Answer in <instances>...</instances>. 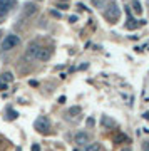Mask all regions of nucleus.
Wrapping results in <instances>:
<instances>
[{"label":"nucleus","mask_w":149,"mask_h":151,"mask_svg":"<svg viewBox=\"0 0 149 151\" xmlns=\"http://www.w3.org/2000/svg\"><path fill=\"white\" fill-rule=\"evenodd\" d=\"M19 44H20V37H19V35H15V34H9V35H5V37H4V40H2V44H0V49L7 52V50L15 49Z\"/></svg>","instance_id":"obj_1"},{"label":"nucleus","mask_w":149,"mask_h":151,"mask_svg":"<svg viewBox=\"0 0 149 151\" xmlns=\"http://www.w3.org/2000/svg\"><path fill=\"white\" fill-rule=\"evenodd\" d=\"M35 129L39 131V133H49V129H50V121H49V118H45V116H40V118L35 121Z\"/></svg>","instance_id":"obj_2"},{"label":"nucleus","mask_w":149,"mask_h":151,"mask_svg":"<svg viewBox=\"0 0 149 151\" xmlns=\"http://www.w3.org/2000/svg\"><path fill=\"white\" fill-rule=\"evenodd\" d=\"M15 2L14 0H0V17H5L14 9Z\"/></svg>","instance_id":"obj_3"},{"label":"nucleus","mask_w":149,"mask_h":151,"mask_svg":"<svg viewBox=\"0 0 149 151\" xmlns=\"http://www.w3.org/2000/svg\"><path fill=\"white\" fill-rule=\"evenodd\" d=\"M39 49H40V45H39L37 42L29 44V47H27V50H25V57H27V59H30V60L35 59V57H37Z\"/></svg>","instance_id":"obj_4"},{"label":"nucleus","mask_w":149,"mask_h":151,"mask_svg":"<svg viewBox=\"0 0 149 151\" xmlns=\"http://www.w3.org/2000/svg\"><path fill=\"white\" fill-rule=\"evenodd\" d=\"M111 9H112V10L107 12L106 17H107L111 22H114V20H117V19H119V7H117L116 2H112V0H111Z\"/></svg>","instance_id":"obj_5"},{"label":"nucleus","mask_w":149,"mask_h":151,"mask_svg":"<svg viewBox=\"0 0 149 151\" xmlns=\"http://www.w3.org/2000/svg\"><path fill=\"white\" fill-rule=\"evenodd\" d=\"M75 143L79 146H87L89 145V134L84 133V131H79V133L75 134Z\"/></svg>","instance_id":"obj_6"},{"label":"nucleus","mask_w":149,"mask_h":151,"mask_svg":"<svg viewBox=\"0 0 149 151\" xmlns=\"http://www.w3.org/2000/svg\"><path fill=\"white\" fill-rule=\"evenodd\" d=\"M50 55H52V52H50L49 49L40 47V49H39L37 57H35V59H37V60H49V59H50Z\"/></svg>","instance_id":"obj_7"},{"label":"nucleus","mask_w":149,"mask_h":151,"mask_svg":"<svg viewBox=\"0 0 149 151\" xmlns=\"http://www.w3.org/2000/svg\"><path fill=\"white\" fill-rule=\"evenodd\" d=\"M84 151H101V145L99 143H92V145H87L84 148Z\"/></svg>","instance_id":"obj_8"},{"label":"nucleus","mask_w":149,"mask_h":151,"mask_svg":"<svg viewBox=\"0 0 149 151\" xmlns=\"http://www.w3.org/2000/svg\"><path fill=\"white\" fill-rule=\"evenodd\" d=\"M114 141H116V143H124V141L128 143V141H129V138H128L126 134H122V133H119V134H117L116 138H114Z\"/></svg>","instance_id":"obj_9"},{"label":"nucleus","mask_w":149,"mask_h":151,"mask_svg":"<svg viewBox=\"0 0 149 151\" xmlns=\"http://www.w3.org/2000/svg\"><path fill=\"white\" fill-rule=\"evenodd\" d=\"M35 10H37V7L34 5V4H27L25 5V14H30L32 15V14H35Z\"/></svg>","instance_id":"obj_10"},{"label":"nucleus","mask_w":149,"mask_h":151,"mask_svg":"<svg viewBox=\"0 0 149 151\" xmlns=\"http://www.w3.org/2000/svg\"><path fill=\"white\" fill-rule=\"evenodd\" d=\"M102 124H104V126H116V123H114V121H112V119H109L107 118V116H102Z\"/></svg>","instance_id":"obj_11"},{"label":"nucleus","mask_w":149,"mask_h":151,"mask_svg":"<svg viewBox=\"0 0 149 151\" xmlns=\"http://www.w3.org/2000/svg\"><path fill=\"white\" fill-rule=\"evenodd\" d=\"M92 4H94L97 9H104V5H106V0H92Z\"/></svg>","instance_id":"obj_12"},{"label":"nucleus","mask_w":149,"mask_h":151,"mask_svg":"<svg viewBox=\"0 0 149 151\" xmlns=\"http://www.w3.org/2000/svg\"><path fill=\"white\" fill-rule=\"evenodd\" d=\"M79 113H80V108H79V106H74V108L69 109V114H70V116H77Z\"/></svg>","instance_id":"obj_13"},{"label":"nucleus","mask_w":149,"mask_h":151,"mask_svg":"<svg viewBox=\"0 0 149 151\" xmlns=\"http://www.w3.org/2000/svg\"><path fill=\"white\" fill-rule=\"evenodd\" d=\"M2 79H5L7 82H12L14 81V76H12V72H5V74L2 76Z\"/></svg>","instance_id":"obj_14"},{"label":"nucleus","mask_w":149,"mask_h":151,"mask_svg":"<svg viewBox=\"0 0 149 151\" xmlns=\"http://www.w3.org/2000/svg\"><path fill=\"white\" fill-rule=\"evenodd\" d=\"M7 114H9V116H7V119H10V121H12V119H15L17 116H19V114H17L15 111H12V109H9V111H7Z\"/></svg>","instance_id":"obj_15"},{"label":"nucleus","mask_w":149,"mask_h":151,"mask_svg":"<svg viewBox=\"0 0 149 151\" xmlns=\"http://www.w3.org/2000/svg\"><path fill=\"white\" fill-rule=\"evenodd\" d=\"M133 10H136L138 14H141V12H143V9H141V4H139V2H134V4H133Z\"/></svg>","instance_id":"obj_16"},{"label":"nucleus","mask_w":149,"mask_h":151,"mask_svg":"<svg viewBox=\"0 0 149 151\" xmlns=\"http://www.w3.org/2000/svg\"><path fill=\"white\" fill-rule=\"evenodd\" d=\"M143 151H149V141H144L143 143Z\"/></svg>","instance_id":"obj_17"},{"label":"nucleus","mask_w":149,"mask_h":151,"mask_svg":"<svg viewBox=\"0 0 149 151\" xmlns=\"http://www.w3.org/2000/svg\"><path fill=\"white\" fill-rule=\"evenodd\" d=\"M0 89H7V84H5V82H0Z\"/></svg>","instance_id":"obj_18"},{"label":"nucleus","mask_w":149,"mask_h":151,"mask_svg":"<svg viewBox=\"0 0 149 151\" xmlns=\"http://www.w3.org/2000/svg\"><path fill=\"white\" fill-rule=\"evenodd\" d=\"M32 151H40V150H39V146H37V145H34V146H32Z\"/></svg>","instance_id":"obj_19"},{"label":"nucleus","mask_w":149,"mask_h":151,"mask_svg":"<svg viewBox=\"0 0 149 151\" xmlns=\"http://www.w3.org/2000/svg\"><path fill=\"white\" fill-rule=\"evenodd\" d=\"M122 151H133V150H131V148H124Z\"/></svg>","instance_id":"obj_20"}]
</instances>
